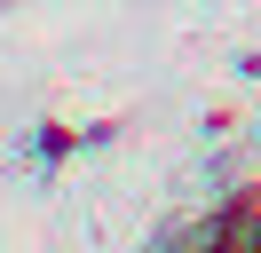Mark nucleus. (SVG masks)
Returning <instances> with one entry per match:
<instances>
[{"label":"nucleus","mask_w":261,"mask_h":253,"mask_svg":"<svg viewBox=\"0 0 261 253\" xmlns=\"http://www.w3.org/2000/svg\"><path fill=\"white\" fill-rule=\"evenodd\" d=\"M222 253H229V245H222Z\"/></svg>","instance_id":"nucleus-1"}]
</instances>
